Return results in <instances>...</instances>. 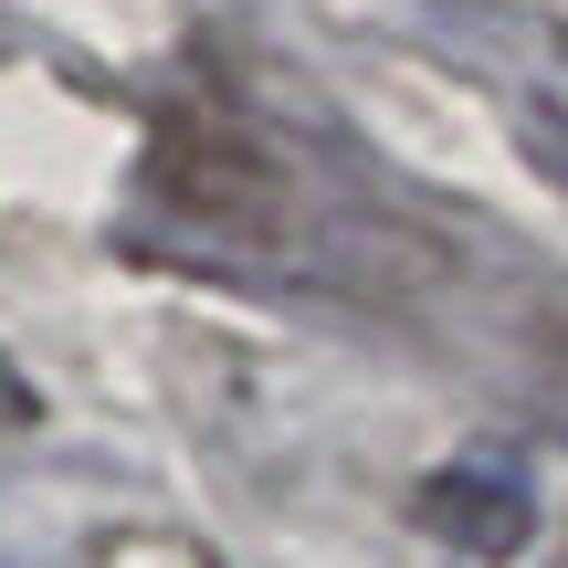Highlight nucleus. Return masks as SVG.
<instances>
[{"label": "nucleus", "mask_w": 568, "mask_h": 568, "mask_svg": "<svg viewBox=\"0 0 568 568\" xmlns=\"http://www.w3.org/2000/svg\"><path fill=\"white\" fill-rule=\"evenodd\" d=\"M422 527L464 558H516L537 537V495H527L516 464H443L422 485Z\"/></svg>", "instance_id": "f257e3e1"}, {"label": "nucleus", "mask_w": 568, "mask_h": 568, "mask_svg": "<svg viewBox=\"0 0 568 568\" xmlns=\"http://www.w3.org/2000/svg\"><path fill=\"white\" fill-rule=\"evenodd\" d=\"M95 568H222L201 548V537H180V527H126V537H105Z\"/></svg>", "instance_id": "f03ea898"}, {"label": "nucleus", "mask_w": 568, "mask_h": 568, "mask_svg": "<svg viewBox=\"0 0 568 568\" xmlns=\"http://www.w3.org/2000/svg\"><path fill=\"white\" fill-rule=\"evenodd\" d=\"M537 568H568V516H558V537H548V558H537Z\"/></svg>", "instance_id": "7ed1b4c3"}]
</instances>
